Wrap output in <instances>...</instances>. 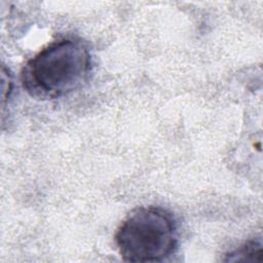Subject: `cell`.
Masks as SVG:
<instances>
[{
    "label": "cell",
    "mask_w": 263,
    "mask_h": 263,
    "mask_svg": "<svg viewBox=\"0 0 263 263\" xmlns=\"http://www.w3.org/2000/svg\"><path fill=\"white\" fill-rule=\"evenodd\" d=\"M91 68L87 45L76 38H64L48 44L26 63L22 83L33 98H63L87 82Z\"/></svg>",
    "instance_id": "cell-1"
},
{
    "label": "cell",
    "mask_w": 263,
    "mask_h": 263,
    "mask_svg": "<svg viewBox=\"0 0 263 263\" xmlns=\"http://www.w3.org/2000/svg\"><path fill=\"white\" fill-rule=\"evenodd\" d=\"M178 232L174 217L157 206L135 210L115 233L117 250L127 262H158L172 255Z\"/></svg>",
    "instance_id": "cell-2"
},
{
    "label": "cell",
    "mask_w": 263,
    "mask_h": 263,
    "mask_svg": "<svg viewBox=\"0 0 263 263\" xmlns=\"http://www.w3.org/2000/svg\"><path fill=\"white\" fill-rule=\"evenodd\" d=\"M263 256V248L261 239H253L245 242L237 249L226 254L224 261L226 262H261Z\"/></svg>",
    "instance_id": "cell-3"
},
{
    "label": "cell",
    "mask_w": 263,
    "mask_h": 263,
    "mask_svg": "<svg viewBox=\"0 0 263 263\" xmlns=\"http://www.w3.org/2000/svg\"><path fill=\"white\" fill-rule=\"evenodd\" d=\"M1 81H2V104H4V102L8 99L11 92V86H12L11 76L5 67H2V70H1Z\"/></svg>",
    "instance_id": "cell-4"
}]
</instances>
